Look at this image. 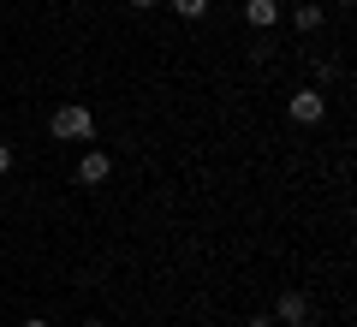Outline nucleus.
Here are the masks:
<instances>
[{
    "instance_id": "1",
    "label": "nucleus",
    "mask_w": 357,
    "mask_h": 327,
    "mask_svg": "<svg viewBox=\"0 0 357 327\" xmlns=\"http://www.w3.org/2000/svg\"><path fill=\"white\" fill-rule=\"evenodd\" d=\"M48 131H54L60 143H89V137H96V114H89L84 101H66V107H54Z\"/></svg>"
},
{
    "instance_id": "2",
    "label": "nucleus",
    "mask_w": 357,
    "mask_h": 327,
    "mask_svg": "<svg viewBox=\"0 0 357 327\" xmlns=\"http://www.w3.org/2000/svg\"><path fill=\"white\" fill-rule=\"evenodd\" d=\"M286 114H292L298 126H321V119H328V96H321V89H292Z\"/></svg>"
},
{
    "instance_id": "3",
    "label": "nucleus",
    "mask_w": 357,
    "mask_h": 327,
    "mask_svg": "<svg viewBox=\"0 0 357 327\" xmlns=\"http://www.w3.org/2000/svg\"><path fill=\"white\" fill-rule=\"evenodd\" d=\"M274 315H280L286 327H304L310 321V291H280V298H274Z\"/></svg>"
},
{
    "instance_id": "4",
    "label": "nucleus",
    "mask_w": 357,
    "mask_h": 327,
    "mask_svg": "<svg viewBox=\"0 0 357 327\" xmlns=\"http://www.w3.org/2000/svg\"><path fill=\"white\" fill-rule=\"evenodd\" d=\"M107 173H114V161H107L102 149H84V155H77V185H107Z\"/></svg>"
},
{
    "instance_id": "5",
    "label": "nucleus",
    "mask_w": 357,
    "mask_h": 327,
    "mask_svg": "<svg viewBox=\"0 0 357 327\" xmlns=\"http://www.w3.org/2000/svg\"><path fill=\"white\" fill-rule=\"evenodd\" d=\"M244 24L250 30H274L280 24V0H244Z\"/></svg>"
},
{
    "instance_id": "6",
    "label": "nucleus",
    "mask_w": 357,
    "mask_h": 327,
    "mask_svg": "<svg viewBox=\"0 0 357 327\" xmlns=\"http://www.w3.org/2000/svg\"><path fill=\"white\" fill-rule=\"evenodd\" d=\"M292 24L298 30H321V0H304V6L292 13Z\"/></svg>"
},
{
    "instance_id": "7",
    "label": "nucleus",
    "mask_w": 357,
    "mask_h": 327,
    "mask_svg": "<svg viewBox=\"0 0 357 327\" xmlns=\"http://www.w3.org/2000/svg\"><path fill=\"white\" fill-rule=\"evenodd\" d=\"M167 6H173V13H178V18H191V24H197V18H203V13H208V0H167Z\"/></svg>"
},
{
    "instance_id": "8",
    "label": "nucleus",
    "mask_w": 357,
    "mask_h": 327,
    "mask_svg": "<svg viewBox=\"0 0 357 327\" xmlns=\"http://www.w3.org/2000/svg\"><path fill=\"white\" fill-rule=\"evenodd\" d=\"M13 173V143H0V178Z\"/></svg>"
},
{
    "instance_id": "9",
    "label": "nucleus",
    "mask_w": 357,
    "mask_h": 327,
    "mask_svg": "<svg viewBox=\"0 0 357 327\" xmlns=\"http://www.w3.org/2000/svg\"><path fill=\"white\" fill-rule=\"evenodd\" d=\"M244 327H274V315H250V321H244Z\"/></svg>"
},
{
    "instance_id": "10",
    "label": "nucleus",
    "mask_w": 357,
    "mask_h": 327,
    "mask_svg": "<svg viewBox=\"0 0 357 327\" xmlns=\"http://www.w3.org/2000/svg\"><path fill=\"white\" fill-rule=\"evenodd\" d=\"M149 6H161V0H131V13H149Z\"/></svg>"
},
{
    "instance_id": "11",
    "label": "nucleus",
    "mask_w": 357,
    "mask_h": 327,
    "mask_svg": "<svg viewBox=\"0 0 357 327\" xmlns=\"http://www.w3.org/2000/svg\"><path fill=\"white\" fill-rule=\"evenodd\" d=\"M24 327H48V321H42V315H30V321H24Z\"/></svg>"
},
{
    "instance_id": "12",
    "label": "nucleus",
    "mask_w": 357,
    "mask_h": 327,
    "mask_svg": "<svg viewBox=\"0 0 357 327\" xmlns=\"http://www.w3.org/2000/svg\"><path fill=\"white\" fill-rule=\"evenodd\" d=\"M84 327H107V321H84Z\"/></svg>"
},
{
    "instance_id": "13",
    "label": "nucleus",
    "mask_w": 357,
    "mask_h": 327,
    "mask_svg": "<svg viewBox=\"0 0 357 327\" xmlns=\"http://www.w3.org/2000/svg\"><path fill=\"white\" fill-rule=\"evenodd\" d=\"M340 6H351V0H340Z\"/></svg>"
}]
</instances>
